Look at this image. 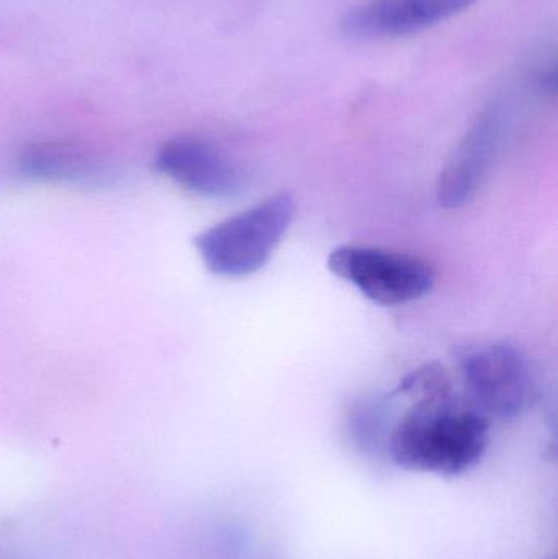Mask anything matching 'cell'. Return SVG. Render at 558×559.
<instances>
[{"instance_id":"cell-1","label":"cell","mask_w":558,"mask_h":559,"mask_svg":"<svg viewBox=\"0 0 558 559\" xmlns=\"http://www.w3.org/2000/svg\"><path fill=\"white\" fill-rule=\"evenodd\" d=\"M399 393L416 401L389 433L387 452L396 466L459 476L480 463L490 443V420L455 397L441 367L426 365L413 371Z\"/></svg>"},{"instance_id":"cell-9","label":"cell","mask_w":558,"mask_h":559,"mask_svg":"<svg viewBox=\"0 0 558 559\" xmlns=\"http://www.w3.org/2000/svg\"><path fill=\"white\" fill-rule=\"evenodd\" d=\"M544 559H557L556 557H547V558H544Z\"/></svg>"},{"instance_id":"cell-8","label":"cell","mask_w":558,"mask_h":559,"mask_svg":"<svg viewBox=\"0 0 558 559\" xmlns=\"http://www.w3.org/2000/svg\"><path fill=\"white\" fill-rule=\"evenodd\" d=\"M19 173L26 179L81 187H105L115 177L98 154L71 141L29 144L20 154Z\"/></svg>"},{"instance_id":"cell-6","label":"cell","mask_w":558,"mask_h":559,"mask_svg":"<svg viewBox=\"0 0 558 559\" xmlns=\"http://www.w3.org/2000/svg\"><path fill=\"white\" fill-rule=\"evenodd\" d=\"M477 0H370L344 15L341 29L353 41L400 38L444 22Z\"/></svg>"},{"instance_id":"cell-3","label":"cell","mask_w":558,"mask_h":559,"mask_svg":"<svg viewBox=\"0 0 558 559\" xmlns=\"http://www.w3.org/2000/svg\"><path fill=\"white\" fill-rule=\"evenodd\" d=\"M328 269L382 306L416 301L428 295L436 282L435 269L423 259L370 246L334 249Z\"/></svg>"},{"instance_id":"cell-2","label":"cell","mask_w":558,"mask_h":559,"mask_svg":"<svg viewBox=\"0 0 558 559\" xmlns=\"http://www.w3.org/2000/svg\"><path fill=\"white\" fill-rule=\"evenodd\" d=\"M295 216L292 193L278 192L195 238V248L212 274L242 278L261 271L281 245Z\"/></svg>"},{"instance_id":"cell-4","label":"cell","mask_w":558,"mask_h":559,"mask_svg":"<svg viewBox=\"0 0 558 559\" xmlns=\"http://www.w3.org/2000/svg\"><path fill=\"white\" fill-rule=\"evenodd\" d=\"M462 378L472 406L484 416L517 419L536 403V374L523 352L513 345L491 344L462 360Z\"/></svg>"},{"instance_id":"cell-7","label":"cell","mask_w":558,"mask_h":559,"mask_svg":"<svg viewBox=\"0 0 558 559\" xmlns=\"http://www.w3.org/2000/svg\"><path fill=\"white\" fill-rule=\"evenodd\" d=\"M501 130L503 114L498 107L488 108L474 121L439 177V205L459 209L474 199L494 163Z\"/></svg>"},{"instance_id":"cell-5","label":"cell","mask_w":558,"mask_h":559,"mask_svg":"<svg viewBox=\"0 0 558 559\" xmlns=\"http://www.w3.org/2000/svg\"><path fill=\"white\" fill-rule=\"evenodd\" d=\"M157 173L206 199H229L245 190V170L219 147L195 136L167 141L154 160Z\"/></svg>"}]
</instances>
